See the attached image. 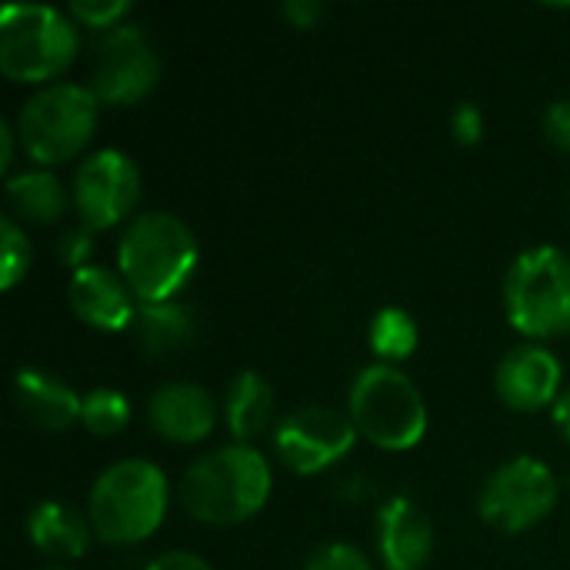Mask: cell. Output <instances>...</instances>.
<instances>
[{
    "label": "cell",
    "mask_w": 570,
    "mask_h": 570,
    "mask_svg": "<svg viewBox=\"0 0 570 570\" xmlns=\"http://www.w3.org/2000/svg\"><path fill=\"white\" fill-rule=\"evenodd\" d=\"M271 498V464L250 444H227L200 454L180 481L184 511L210 528L250 521Z\"/></svg>",
    "instance_id": "6da1fadb"
},
{
    "label": "cell",
    "mask_w": 570,
    "mask_h": 570,
    "mask_svg": "<svg viewBox=\"0 0 570 570\" xmlns=\"http://www.w3.org/2000/svg\"><path fill=\"white\" fill-rule=\"evenodd\" d=\"M117 267L124 284L140 304H164L194 277L197 237L167 210H147L134 217L117 247Z\"/></svg>",
    "instance_id": "7a4b0ae2"
},
{
    "label": "cell",
    "mask_w": 570,
    "mask_h": 570,
    "mask_svg": "<svg viewBox=\"0 0 570 570\" xmlns=\"http://www.w3.org/2000/svg\"><path fill=\"white\" fill-rule=\"evenodd\" d=\"M167 478L144 458L110 464L90 488L87 521L104 544L127 548L147 541L167 514Z\"/></svg>",
    "instance_id": "3957f363"
},
{
    "label": "cell",
    "mask_w": 570,
    "mask_h": 570,
    "mask_svg": "<svg viewBox=\"0 0 570 570\" xmlns=\"http://www.w3.org/2000/svg\"><path fill=\"white\" fill-rule=\"evenodd\" d=\"M347 411L357 434L381 451H411L428 431V404L417 384L391 364H371L354 377Z\"/></svg>",
    "instance_id": "277c9868"
},
{
    "label": "cell",
    "mask_w": 570,
    "mask_h": 570,
    "mask_svg": "<svg viewBox=\"0 0 570 570\" xmlns=\"http://www.w3.org/2000/svg\"><path fill=\"white\" fill-rule=\"evenodd\" d=\"M504 307L514 331L531 341L570 331V257L561 247L538 244L514 257L504 277Z\"/></svg>",
    "instance_id": "5b68a950"
},
{
    "label": "cell",
    "mask_w": 570,
    "mask_h": 570,
    "mask_svg": "<svg viewBox=\"0 0 570 570\" xmlns=\"http://www.w3.org/2000/svg\"><path fill=\"white\" fill-rule=\"evenodd\" d=\"M77 27L47 3H10L0 10V70L17 83L60 77L77 57Z\"/></svg>",
    "instance_id": "8992f818"
},
{
    "label": "cell",
    "mask_w": 570,
    "mask_h": 570,
    "mask_svg": "<svg viewBox=\"0 0 570 570\" xmlns=\"http://www.w3.org/2000/svg\"><path fill=\"white\" fill-rule=\"evenodd\" d=\"M97 117L100 100L90 87L47 83L20 107L17 137L37 164H63L90 144Z\"/></svg>",
    "instance_id": "52a82bcc"
},
{
    "label": "cell",
    "mask_w": 570,
    "mask_h": 570,
    "mask_svg": "<svg viewBox=\"0 0 570 570\" xmlns=\"http://www.w3.org/2000/svg\"><path fill=\"white\" fill-rule=\"evenodd\" d=\"M558 504V478L538 458H511L481 488L478 511L501 534L541 524Z\"/></svg>",
    "instance_id": "ba28073f"
},
{
    "label": "cell",
    "mask_w": 570,
    "mask_h": 570,
    "mask_svg": "<svg viewBox=\"0 0 570 570\" xmlns=\"http://www.w3.org/2000/svg\"><path fill=\"white\" fill-rule=\"evenodd\" d=\"M160 80V53L137 23L100 33L90 63V90L100 104H137Z\"/></svg>",
    "instance_id": "9c48e42d"
},
{
    "label": "cell",
    "mask_w": 570,
    "mask_h": 570,
    "mask_svg": "<svg viewBox=\"0 0 570 570\" xmlns=\"http://www.w3.org/2000/svg\"><path fill=\"white\" fill-rule=\"evenodd\" d=\"M357 441V428L347 414L321 404H307L287 414L274 431V451L294 474H321L337 464Z\"/></svg>",
    "instance_id": "30bf717a"
},
{
    "label": "cell",
    "mask_w": 570,
    "mask_h": 570,
    "mask_svg": "<svg viewBox=\"0 0 570 570\" xmlns=\"http://www.w3.org/2000/svg\"><path fill=\"white\" fill-rule=\"evenodd\" d=\"M140 197V167L130 154L107 147L90 154L73 174V204L83 230L120 224Z\"/></svg>",
    "instance_id": "8fae6325"
},
{
    "label": "cell",
    "mask_w": 570,
    "mask_h": 570,
    "mask_svg": "<svg viewBox=\"0 0 570 570\" xmlns=\"http://www.w3.org/2000/svg\"><path fill=\"white\" fill-rule=\"evenodd\" d=\"M561 361L551 347L541 344H518L511 347L498 371H494V387L498 397L511 407V411H541V407H554V401L561 397Z\"/></svg>",
    "instance_id": "7c38bea8"
},
{
    "label": "cell",
    "mask_w": 570,
    "mask_h": 570,
    "mask_svg": "<svg viewBox=\"0 0 570 570\" xmlns=\"http://www.w3.org/2000/svg\"><path fill=\"white\" fill-rule=\"evenodd\" d=\"M67 301H70V311L77 314V321H83L94 331H107V334L130 331L134 314H137L124 277H117L107 267H94V264L70 274Z\"/></svg>",
    "instance_id": "4fadbf2b"
},
{
    "label": "cell",
    "mask_w": 570,
    "mask_h": 570,
    "mask_svg": "<svg viewBox=\"0 0 570 570\" xmlns=\"http://www.w3.org/2000/svg\"><path fill=\"white\" fill-rule=\"evenodd\" d=\"M147 421L170 444H197L214 434L217 404L200 384L174 381L150 394Z\"/></svg>",
    "instance_id": "5bb4252c"
},
{
    "label": "cell",
    "mask_w": 570,
    "mask_h": 570,
    "mask_svg": "<svg viewBox=\"0 0 570 570\" xmlns=\"http://www.w3.org/2000/svg\"><path fill=\"white\" fill-rule=\"evenodd\" d=\"M377 548L387 570H421L434 551V528L411 498L397 494L377 511Z\"/></svg>",
    "instance_id": "9a60e30c"
},
{
    "label": "cell",
    "mask_w": 570,
    "mask_h": 570,
    "mask_svg": "<svg viewBox=\"0 0 570 570\" xmlns=\"http://www.w3.org/2000/svg\"><path fill=\"white\" fill-rule=\"evenodd\" d=\"M13 401L23 421L37 431H67L73 428V421H80L83 397H77L73 387H67L60 377L47 371L20 367L13 377Z\"/></svg>",
    "instance_id": "2e32d148"
},
{
    "label": "cell",
    "mask_w": 570,
    "mask_h": 570,
    "mask_svg": "<svg viewBox=\"0 0 570 570\" xmlns=\"http://www.w3.org/2000/svg\"><path fill=\"white\" fill-rule=\"evenodd\" d=\"M90 534H94L90 521H83L80 511H73L63 501H40L27 514V538L33 541L37 551L57 561L83 558L90 548Z\"/></svg>",
    "instance_id": "e0dca14e"
},
{
    "label": "cell",
    "mask_w": 570,
    "mask_h": 570,
    "mask_svg": "<svg viewBox=\"0 0 570 570\" xmlns=\"http://www.w3.org/2000/svg\"><path fill=\"white\" fill-rule=\"evenodd\" d=\"M130 334L144 357H174L194 344L197 324H194L190 307H184L180 301L140 304L134 314Z\"/></svg>",
    "instance_id": "ac0fdd59"
},
{
    "label": "cell",
    "mask_w": 570,
    "mask_h": 570,
    "mask_svg": "<svg viewBox=\"0 0 570 570\" xmlns=\"http://www.w3.org/2000/svg\"><path fill=\"white\" fill-rule=\"evenodd\" d=\"M227 424L237 444L261 438L274 421V387L257 371H240L227 384Z\"/></svg>",
    "instance_id": "d6986e66"
},
{
    "label": "cell",
    "mask_w": 570,
    "mask_h": 570,
    "mask_svg": "<svg viewBox=\"0 0 570 570\" xmlns=\"http://www.w3.org/2000/svg\"><path fill=\"white\" fill-rule=\"evenodd\" d=\"M7 200L23 220L53 224L67 207V190L47 170H23L7 180Z\"/></svg>",
    "instance_id": "ffe728a7"
},
{
    "label": "cell",
    "mask_w": 570,
    "mask_h": 570,
    "mask_svg": "<svg viewBox=\"0 0 570 570\" xmlns=\"http://www.w3.org/2000/svg\"><path fill=\"white\" fill-rule=\"evenodd\" d=\"M371 351L381 357V364H401L414 354L421 331L414 324V317L404 307H381L371 321Z\"/></svg>",
    "instance_id": "44dd1931"
},
{
    "label": "cell",
    "mask_w": 570,
    "mask_h": 570,
    "mask_svg": "<svg viewBox=\"0 0 570 570\" xmlns=\"http://www.w3.org/2000/svg\"><path fill=\"white\" fill-rule=\"evenodd\" d=\"M80 421L97 438H114L130 421V401L114 387H94L80 401Z\"/></svg>",
    "instance_id": "7402d4cb"
},
{
    "label": "cell",
    "mask_w": 570,
    "mask_h": 570,
    "mask_svg": "<svg viewBox=\"0 0 570 570\" xmlns=\"http://www.w3.org/2000/svg\"><path fill=\"white\" fill-rule=\"evenodd\" d=\"M0 234H3V267H0V287L10 291L17 287V281L27 274L30 267V244H27V234L20 230V224L13 217H3L0 224Z\"/></svg>",
    "instance_id": "603a6c76"
},
{
    "label": "cell",
    "mask_w": 570,
    "mask_h": 570,
    "mask_svg": "<svg viewBox=\"0 0 570 570\" xmlns=\"http://www.w3.org/2000/svg\"><path fill=\"white\" fill-rule=\"evenodd\" d=\"M130 13V3L127 0H73L70 3V17H77L83 27H94V30H114L120 27V17Z\"/></svg>",
    "instance_id": "cb8c5ba5"
},
{
    "label": "cell",
    "mask_w": 570,
    "mask_h": 570,
    "mask_svg": "<svg viewBox=\"0 0 570 570\" xmlns=\"http://www.w3.org/2000/svg\"><path fill=\"white\" fill-rule=\"evenodd\" d=\"M304 570H374L367 554L354 544H344V541H334V544H324L317 548Z\"/></svg>",
    "instance_id": "d4e9b609"
},
{
    "label": "cell",
    "mask_w": 570,
    "mask_h": 570,
    "mask_svg": "<svg viewBox=\"0 0 570 570\" xmlns=\"http://www.w3.org/2000/svg\"><path fill=\"white\" fill-rule=\"evenodd\" d=\"M484 130H488V124H484V114H481L478 104H458L454 107V114H451V134H454L458 144L474 147V144L484 140Z\"/></svg>",
    "instance_id": "484cf974"
},
{
    "label": "cell",
    "mask_w": 570,
    "mask_h": 570,
    "mask_svg": "<svg viewBox=\"0 0 570 570\" xmlns=\"http://www.w3.org/2000/svg\"><path fill=\"white\" fill-rule=\"evenodd\" d=\"M544 134H548V140H551L558 150L570 154V97L554 100V104L544 110Z\"/></svg>",
    "instance_id": "4316f807"
},
{
    "label": "cell",
    "mask_w": 570,
    "mask_h": 570,
    "mask_svg": "<svg viewBox=\"0 0 570 570\" xmlns=\"http://www.w3.org/2000/svg\"><path fill=\"white\" fill-rule=\"evenodd\" d=\"M57 250H60V261L70 267V274L80 271V267H90V264H87V261H90V250H94L90 230H67V234L60 237Z\"/></svg>",
    "instance_id": "83f0119b"
},
{
    "label": "cell",
    "mask_w": 570,
    "mask_h": 570,
    "mask_svg": "<svg viewBox=\"0 0 570 570\" xmlns=\"http://www.w3.org/2000/svg\"><path fill=\"white\" fill-rule=\"evenodd\" d=\"M281 13L287 17V23L301 27V30H311L321 17H324V7L314 3V0H284Z\"/></svg>",
    "instance_id": "f1b7e54d"
},
{
    "label": "cell",
    "mask_w": 570,
    "mask_h": 570,
    "mask_svg": "<svg viewBox=\"0 0 570 570\" xmlns=\"http://www.w3.org/2000/svg\"><path fill=\"white\" fill-rule=\"evenodd\" d=\"M147 570H214L204 558L190 554V551H167L160 558H154Z\"/></svg>",
    "instance_id": "f546056e"
},
{
    "label": "cell",
    "mask_w": 570,
    "mask_h": 570,
    "mask_svg": "<svg viewBox=\"0 0 570 570\" xmlns=\"http://www.w3.org/2000/svg\"><path fill=\"white\" fill-rule=\"evenodd\" d=\"M554 421H558V428L564 431V438L570 441V387L561 391V397L554 401Z\"/></svg>",
    "instance_id": "4dcf8cb0"
},
{
    "label": "cell",
    "mask_w": 570,
    "mask_h": 570,
    "mask_svg": "<svg viewBox=\"0 0 570 570\" xmlns=\"http://www.w3.org/2000/svg\"><path fill=\"white\" fill-rule=\"evenodd\" d=\"M13 134L17 130H10V124H0V170H7L13 160Z\"/></svg>",
    "instance_id": "1f68e13d"
},
{
    "label": "cell",
    "mask_w": 570,
    "mask_h": 570,
    "mask_svg": "<svg viewBox=\"0 0 570 570\" xmlns=\"http://www.w3.org/2000/svg\"><path fill=\"white\" fill-rule=\"evenodd\" d=\"M43 570H63V568H43Z\"/></svg>",
    "instance_id": "d6a6232c"
}]
</instances>
